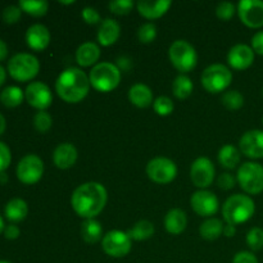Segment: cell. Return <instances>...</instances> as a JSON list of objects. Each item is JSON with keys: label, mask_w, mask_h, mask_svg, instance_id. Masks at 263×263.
<instances>
[{"label": "cell", "mask_w": 263, "mask_h": 263, "mask_svg": "<svg viewBox=\"0 0 263 263\" xmlns=\"http://www.w3.org/2000/svg\"><path fill=\"white\" fill-rule=\"evenodd\" d=\"M4 221H3V218H2V216H0V234L2 233H4V230H5V228H4Z\"/></svg>", "instance_id": "cell-53"}, {"label": "cell", "mask_w": 263, "mask_h": 263, "mask_svg": "<svg viewBox=\"0 0 263 263\" xmlns=\"http://www.w3.org/2000/svg\"><path fill=\"white\" fill-rule=\"evenodd\" d=\"M39 71H40V62L32 54L18 53L8 62V72L15 81H30L37 76Z\"/></svg>", "instance_id": "cell-5"}, {"label": "cell", "mask_w": 263, "mask_h": 263, "mask_svg": "<svg viewBox=\"0 0 263 263\" xmlns=\"http://www.w3.org/2000/svg\"><path fill=\"white\" fill-rule=\"evenodd\" d=\"M233 263H258V259L252 252H239L234 256Z\"/></svg>", "instance_id": "cell-44"}, {"label": "cell", "mask_w": 263, "mask_h": 263, "mask_svg": "<svg viewBox=\"0 0 263 263\" xmlns=\"http://www.w3.org/2000/svg\"><path fill=\"white\" fill-rule=\"evenodd\" d=\"M7 181H8L7 174L2 172V174H0V184H5V182H7Z\"/></svg>", "instance_id": "cell-52"}, {"label": "cell", "mask_w": 263, "mask_h": 263, "mask_svg": "<svg viewBox=\"0 0 263 263\" xmlns=\"http://www.w3.org/2000/svg\"><path fill=\"white\" fill-rule=\"evenodd\" d=\"M240 152L251 159L263 158V131L249 130L239 141Z\"/></svg>", "instance_id": "cell-16"}, {"label": "cell", "mask_w": 263, "mask_h": 263, "mask_svg": "<svg viewBox=\"0 0 263 263\" xmlns=\"http://www.w3.org/2000/svg\"><path fill=\"white\" fill-rule=\"evenodd\" d=\"M238 14L241 22L248 26V27H263L262 0H241L238 4Z\"/></svg>", "instance_id": "cell-13"}, {"label": "cell", "mask_w": 263, "mask_h": 263, "mask_svg": "<svg viewBox=\"0 0 263 263\" xmlns=\"http://www.w3.org/2000/svg\"><path fill=\"white\" fill-rule=\"evenodd\" d=\"M118 66H120L118 67L120 69H128L131 67V63L127 58H120L118 59Z\"/></svg>", "instance_id": "cell-49"}, {"label": "cell", "mask_w": 263, "mask_h": 263, "mask_svg": "<svg viewBox=\"0 0 263 263\" xmlns=\"http://www.w3.org/2000/svg\"><path fill=\"white\" fill-rule=\"evenodd\" d=\"M247 244L252 251L263 249V229L253 228L247 234Z\"/></svg>", "instance_id": "cell-35"}, {"label": "cell", "mask_w": 263, "mask_h": 263, "mask_svg": "<svg viewBox=\"0 0 263 263\" xmlns=\"http://www.w3.org/2000/svg\"><path fill=\"white\" fill-rule=\"evenodd\" d=\"M252 49H253L254 53L263 55V31H258L252 37Z\"/></svg>", "instance_id": "cell-45"}, {"label": "cell", "mask_w": 263, "mask_h": 263, "mask_svg": "<svg viewBox=\"0 0 263 263\" xmlns=\"http://www.w3.org/2000/svg\"><path fill=\"white\" fill-rule=\"evenodd\" d=\"M0 263H10V262H8V261H0Z\"/></svg>", "instance_id": "cell-55"}, {"label": "cell", "mask_w": 263, "mask_h": 263, "mask_svg": "<svg viewBox=\"0 0 263 263\" xmlns=\"http://www.w3.org/2000/svg\"><path fill=\"white\" fill-rule=\"evenodd\" d=\"M25 92L18 86H7L0 94V102L8 108H15L22 104Z\"/></svg>", "instance_id": "cell-30"}, {"label": "cell", "mask_w": 263, "mask_h": 263, "mask_svg": "<svg viewBox=\"0 0 263 263\" xmlns=\"http://www.w3.org/2000/svg\"><path fill=\"white\" fill-rule=\"evenodd\" d=\"M82 20L87 23V25H97L100 22V14L95 8L86 7L82 9Z\"/></svg>", "instance_id": "cell-42"}, {"label": "cell", "mask_w": 263, "mask_h": 263, "mask_svg": "<svg viewBox=\"0 0 263 263\" xmlns=\"http://www.w3.org/2000/svg\"><path fill=\"white\" fill-rule=\"evenodd\" d=\"M168 55L172 66L182 74L193 71L197 67V50L186 40L174 41L170 46Z\"/></svg>", "instance_id": "cell-6"}, {"label": "cell", "mask_w": 263, "mask_h": 263, "mask_svg": "<svg viewBox=\"0 0 263 263\" xmlns=\"http://www.w3.org/2000/svg\"><path fill=\"white\" fill-rule=\"evenodd\" d=\"M190 205L198 216L211 218V216L217 213L220 203L217 197L210 190H198L192 195Z\"/></svg>", "instance_id": "cell-15"}, {"label": "cell", "mask_w": 263, "mask_h": 263, "mask_svg": "<svg viewBox=\"0 0 263 263\" xmlns=\"http://www.w3.org/2000/svg\"><path fill=\"white\" fill-rule=\"evenodd\" d=\"M108 8L115 14L126 15L134 8V2L133 0H115V2H110L108 4Z\"/></svg>", "instance_id": "cell-38"}, {"label": "cell", "mask_w": 263, "mask_h": 263, "mask_svg": "<svg viewBox=\"0 0 263 263\" xmlns=\"http://www.w3.org/2000/svg\"><path fill=\"white\" fill-rule=\"evenodd\" d=\"M77 149L73 144L63 143L59 144L53 153V162L57 168L68 170L76 163Z\"/></svg>", "instance_id": "cell-19"}, {"label": "cell", "mask_w": 263, "mask_h": 263, "mask_svg": "<svg viewBox=\"0 0 263 263\" xmlns=\"http://www.w3.org/2000/svg\"><path fill=\"white\" fill-rule=\"evenodd\" d=\"M172 92L177 99H186L193 92V82L186 74H180L172 84Z\"/></svg>", "instance_id": "cell-32"}, {"label": "cell", "mask_w": 263, "mask_h": 263, "mask_svg": "<svg viewBox=\"0 0 263 263\" xmlns=\"http://www.w3.org/2000/svg\"><path fill=\"white\" fill-rule=\"evenodd\" d=\"M172 3L168 0H161V2H145L141 0L136 4L139 14L143 15L146 20H157L162 15L166 14L167 10L170 9Z\"/></svg>", "instance_id": "cell-20"}, {"label": "cell", "mask_w": 263, "mask_h": 263, "mask_svg": "<svg viewBox=\"0 0 263 263\" xmlns=\"http://www.w3.org/2000/svg\"><path fill=\"white\" fill-rule=\"evenodd\" d=\"M18 7L22 12L33 17H43L49 9V4L45 0H21Z\"/></svg>", "instance_id": "cell-31"}, {"label": "cell", "mask_w": 263, "mask_h": 263, "mask_svg": "<svg viewBox=\"0 0 263 263\" xmlns=\"http://www.w3.org/2000/svg\"><path fill=\"white\" fill-rule=\"evenodd\" d=\"M121 33V26L117 21L107 18L100 25L98 31V41L102 46H110L118 40Z\"/></svg>", "instance_id": "cell-21"}, {"label": "cell", "mask_w": 263, "mask_h": 263, "mask_svg": "<svg viewBox=\"0 0 263 263\" xmlns=\"http://www.w3.org/2000/svg\"><path fill=\"white\" fill-rule=\"evenodd\" d=\"M107 200V189L99 182L90 181L74 189L71 198V204L80 217L89 220L97 217L104 210Z\"/></svg>", "instance_id": "cell-1"}, {"label": "cell", "mask_w": 263, "mask_h": 263, "mask_svg": "<svg viewBox=\"0 0 263 263\" xmlns=\"http://www.w3.org/2000/svg\"><path fill=\"white\" fill-rule=\"evenodd\" d=\"M43 174L44 163L36 154H27L17 164V177L25 185H33L39 182Z\"/></svg>", "instance_id": "cell-11"}, {"label": "cell", "mask_w": 263, "mask_h": 263, "mask_svg": "<svg viewBox=\"0 0 263 263\" xmlns=\"http://www.w3.org/2000/svg\"><path fill=\"white\" fill-rule=\"evenodd\" d=\"M200 81H202V86L208 92L218 94V92L225 91L230 86L233 81V73L225 64H211L203 71Z\"/></svg>", "instance_id": "cell-7"}, {"label": "cell", "mask_w": 263, "mask_h": 263, "mask_svg": "<svg viewBox=\"0 0 263 263\" xmlns=\"http://www.w3.org/2000/svg\"><path fill=\"white\" fill-rule=\"evenodd\" d=\"M154 234V225L151 221L141 220L139 222H136L130 230L127 231V235L130 236L131 240L136 241H143L148 240L153 236Z\"/></svg>", "instance_id": "cell-29"}, {"label": "cell", "mask_w": 263, "mask_h": 263, "mask_svg": "<svg viewBox=\"0 0 263 263\" xmlns=\"http://www.w3.org/2000/svg\"><path fill=\"white\" fill-rule=\"evenodd\" d=\"M200 236L205 240H216L223 234V223L220 218H207L199 228Z\"/></svg>", "instance_id": "cell-28"}, {"label": "cell", "mask_w": 263, "mask_h": 263, "mask_svg": "<svg viewBox=\"0 0 263 263\" xmlns=\"http://www.w3.org/2000/svg\"><path fill=\"white\" fill-rule=\"evenodd\" d=\"M228 62L231 68L244 71L249 68L254 62V51L252 46L246 44H238L233 46L228 54Z\"/></svg>", "instance_id": "cell-17"}, {"label": "cell", "mask_w": 263, "mask_h": 263, "mask_svg": "<svg viewBox=\"0 0 263 263\" xmlns=\"http://www.w3.org/2000/svg\"><path fill=\"white\" fill-rule=\"evenodd\" d=\"M128 100L138 108H146L153 103V92L144 84H135L128 90Z\"/></svg>", "instance_id": "cell-24"}, {"label": "cell", "mask_w": 263, "mask_h": 263, "mask_svg": "<svg viewBox=\"0 0 263 263\" xmlns=\"http://www.w3.org/2000/svg\"><path fill=\"white\" fill-rule=\"evenodd\" d=\"M236 180L247 194H259L263 192V166L257 162H246L239 167Z\"/></svg>", "instance_id": "cell-8"}, {"label": "cell", "mask_w": 263, "mask_h": 263, "mask_svg": "<svg viewBox=\"0 0 263 263\" xmlns=\"http://www.w3.org/2000/svg\"><path fill=\"white\" fill-rule=\"evenodd\" d=\"M154 112L158 116H170L174 112V102L168 97H159L153 102Z\"/></svg>", "instance_id": "cell-36"}, {"label": "cell", "mask_w": 263, "mask_h": 263, "mask_svg": "<svg viewBox=\"0 0 263 263\" xmlns=\"http://www.w3.org/2000/svg\"><path fill=\"white\" fill-rule=\"evenodd\" d=\"M157 37V27L153 23H145L140 26L138 31V39L143 44H151Z\"/></svg>", "instance_id": "cell-37"}, {"label": "cell", "mask_w": 263, "mask_h": 263, "mask_svg": "<svg viewBox=\"0 0 263 263\" xmlns=\"http://www.w3.org/2000/svg\"><path fill=\"white\" fill-rule=\"evenodd\" d=\"M215 164L207 157H200L193 162L190 168V179L197 187L205 190V187L211 186L215 180Z\"/></svg>", "instance_id": "cell-12"}, {"label": "cell", "mask_w": 263, "mask_h": 263, "mask_svg": "<svg viewBox=\"0 0 263 263\" xmlns=\"http://www.w3.org/2000/svg\"><path fill=\"white\" fill-rule=\"evenodd\" d=\"M102 248L109 257L122 258L131 251V239L127 233L121 230H112L102 239Z\"/></svg>", "instance_id": "cell-10"}, {"label": "cell", "mask_w": 263, "mask_h": 263, "mask_svg": "<svg viewBox=\"0 0 263 263\" xmlns=\"http://www.w3.org/2000/svg\"><path fill=\"white\" fill-rule=\"evenodd\" d=\"M217 185L222 190H230L235 186V177L231 174L226 172V174H222L218 176L217 179Z\"/></svg>", "instance_id": "cell-43"}, {"label": "cell", "mask_w": 263, "mask_h": 263, "mask_svg": "<svg viewBox=\"0 0 263 263\" xmlns=\"http://www.w3.org/2000/svg\"><path fill=\"white\" fill-rule=\"evenodd\" d=\"M7 55H8V46L7 44L0 39V62L4 61V59L7 58Z\"/></svg>", "instance_id": "cell-48"}, {"label": "cell", "mask_w": 263, "mask_h": 263, "mask_svg": "<svg viewBox=\"0 0 263 263\" xmlns=\"http://www.w3.org/2000/svg\"><path fill=\"white\" fill-rule=\"evenodd\" d=\"M236 12V8L233 3L222 2L216 8V14L221 21H230Z\"/></svg>", "instance_id": "cell-39"}, {"label": "cell", "mask_w": 263, "mask_h": 263, "mask_svg": "<svg viewBox=\"0 0 263 263\" xmlns=\"http://www.w3.org/2000/svg\"><path fill=\"white\" fill-rule=\"evenodd\" d=\"M81 238L84 239L86 243L94 244L97 241H99L103 236V228L102 223L99 221H97L95 218H89V220H85L81 225Z\"/></svg>", "instance_id": "cell-26"}, {"label": "cell", "mask_w": 263, "mask_h": 263, "mask_svg": "<svg viewBox=\"0 0 263 263\" xmlns=\"http://www.w3.org/2000/svg\"><path fill=\"white\" fill-rule=\"evenodd\" d=\"M89 76L77 67L64 69L55 81V91L66 103H80L86 98L90 90Z\"/></svg>", "instance_id": "cell-2"}, {"label": "cell", "mask_w": 263, "mask_h": 263, "mask_svg": "<svg viewBox=\"0 0 263 263\" xmlns=\"http://www.w3.org/2000/svg\"><path fill=\"white\" fill-rule=\"evenodd\" d=\"M90 85L99 92H109L120 85L121 69L109 62L95 64L89 74Z\"/></svg>", "instance_id": "cell-4"}, {"label": "cell", "mask_w": 263, "mask_h": 263, "mask_svg": "<svg viewBox=\"0 0 263 263\" xmlns=\"http://www.w3.org/2000/svg\"><path fill=\"white\" fill-rule=\"evenodd\" d=\"M20 234H21L20 229H18L15 225L7 226L4 230V236L8 239V240H15V239L20 236Z\"/></svg>", "instance_id": "cell-46"}, {"label": "cell", "mask_w": 263, "mask_h": 263, "mask_svg": "<svg viewBox=\"0 0 263 263\" xmlns=\"http://www.w3.org/2000/svg\"><path fill=\"white\" fill-rule=\"evenodd\" d=\"M59 3H61V4H66V5H68V4H73L74 2H72V0H71V2H59Z\"/></svg>", "instance_id": "cell-54"}, {"label": "cell", "mask_w": 263, "mask_h": 263, "mask_svg": "<svg viewBox=\"0 0 263 263\" xmlns=\"http://www.w3.org/2000/svg\"><path fill=\"white\" fill-rule=\"evenodd\" d=\"M218 162L226 170H234L240 163V151L236 146L228 144L218 152Z\"/></svg>", "instance_id": "cell-27"}, {"label": "cell", "mask_w": 263, "mask_h": 263, "mask_svg": "<svg viewBox=\"0 0 263 263\" xmlns=\"http://www.w3.org/2000/svg\"><path fill=\"white\" fill-rule=\"evenodd\" d=\"M21 14H22V10L17 5H9V7L4 8L3 10V21L8 25H13V23H17L21 20Z\"/></svg>", "instance_id": "cell-40"}, {"label": "cell", "mask_w": 263, "mask_h": 263, "mask_svg": "<svg viewBox=\"0 0 263 263\" xmlns=\"http://www.w3.org/2000/svg\"><path fill=\"white\" fill-rule=\"evenodd\" d=\"M51 125H53V118L45 110H39L35 115V117H33V126H35V128L39 133H48L51 128Z\"/></svg>", "instance_id": "cell-34"}, {"label": "cell", "mask_w": 263, "mask_h": 263, "mask_svg": "<svg viewBox=\"0 0 263 263\" xmlns=\"http://www.w3.org/2000/svg\"><path fill=\"white\" fill-rule=\"evenodd\" d=\"M100 58V48L95 43L87 41L81 44L76 51V62L81 67H90L98 64Z\"/></svg>", "instance_id": "cell-22"}, {"label": "cell", "mask_w": 263, "mask_h": 263, "mask_svg": "<svg viewBox=\"0 0 263 263\" xmlns=\"http://www.w3.org/2000/svg\"><path fill=\"white\" fill-rule=\"evenodd\" d=\"M236 234V228L234 225H226L223 226V235L226 236V238H233L234 235Z\"/></svg>", "instance_id": "cell-47"}, {"label": "cell", "mask_w": 263, "mask_h": 263, "mask_svg": "<svg viewBox=\"0 0 263 263\" xmlns=\"http://www.w3.org/2000/svg\"><path fill=\"white\" fill-rule=\"evenodd\" d=\"M256 212L253 199L246 194H234L222 205V216L229 225H239L251 220Z\"/></svg>", "instance_id": "cell-3"}, {"label": "cell", "mask_w": 263, "mask_h": 263, "mask_svg": "<svg viewBox=\"0 0 263 263\" xmlns=\"http://www.w3.org/2000/svg\"><path fill=\"white\" fill-rule=\"evenodd\" d=\"M222 104L230 110L240 109L244 104V97L241 95L240 91H238V90L226 91L225 94L222 95Z\"/></svg>", "instance_id": "cell-33"}, {"label": "cell", "mask_w": 263, "mask_h": 263, "mask_svg": "<svg viewBox=\"0 0 263 263\" xmlns=\"http://www.w3.org/2000/svg\"><path fill=\"white\" fill-rule=\"evenodd\" d=\"M187 217L186 213L179 208L168 211L164 217V228L172 235H180L186 229Z\"/></svg>", "instance_id": "cell-23"}, {"label": "cell", "mask_w": 263, "mask_h": 263, "mask_svg": "<svg viewBox=\"0 0 263 263\" xmlns=\"http://www.w3.org/2000/svg\"><path fill=\"white\" fill-rule=\"evenodd\" d=\"M10 162H12V154H10L9 146L0 141V174L9 167Z\"/></svg>", "instance_id": "cell-41"}, {"label": "cell", "mask_w": 263, "mask_h": 263, "mask_svg": "<svg viewBox=\"0 0 263 263\" xmlns=\"http://www.w3.org/2000/svg\"><path fill=\"white\" fill-rule=\"evenodd\" d=\"M5 128H7V122H5L4 116H3L2 113H0V136H2L3 134H4Z\"/></svg>", "instance_id": "cell-50"}, {"label": "cell", "mask_w": 263, "mask_h": 263, "mask_svg": "<svg viewBox=\"0 0 263 263\" xmlns=\"http://www.w3.org/2000/svg\"><path fill=\"white\" fill-rule=\"evenodd\" d=\"M262 122H263V120H262Z\"/></svg>", "instance_id": "cell-56"}, {"label": "cell", "mask_w": 263, "mask_h": 263, "mask_svg": "<svg viewBox=\"0 0 263 263\" xmlns=\"http://www.w3.org/2000/svg\"><path fill=\"white\" fill-rule=\"evenodd\" d=\"M28 205L21 198H14L9 200L4 208V215L12 222H21L27 217Z\"/></svg>", "instance_id": "cell-25"}, {"label": "cell", "mask_w": 263, "mask_h": 263, "mask_svg": "<svg viewBox=\"0 0 263 263\" xmlns=\"http://www.w3.org/2000/svg\"><path fill=\"white\" fill-rule=\"evenodd\" d=\"M5 79H7V72H5V69L0 66V86L4 84Z\"/></svg>", "instance_id": "cell-51"}, {"label": "cell", "mask_w": 263, "mask_h": 263, "mask_svg": "<svg viewBox=\"0 0 263 263\" xmlns=\"http://www.w3.org/2000/svg\"><path fill=\"white\" fill-rule=\"evenodd\" d=\"M26 43L28 48L35 51H43L50 44V32L48 27L40 23L32 25L26 31Z\"/></svg>", "instance_id": "cell-18"}, {"label": "cell", "mask_w": 263, "mask_h": 263, "mask_svg": "<svg viewBox=\"0 0 263 263\" xmlns=\"http://www.w3.org/2000/svg\"><path fill=\"white\" fill-rule=\"evenodd\" d=\"M25 99L31 107L39 110H45L53 102V94L46 84L41 81L31 82L25 91Z\"/></svg>", "instance_id": "cell-14"}, {"label": "cell", "mask_w": 263, "mask_h": 263, "mask_svg": "<svg viewBox=\"0 0 263 263\" xmlns=\"http://www.w3.org/2000/svg\"><path fill=\"white\" fill-rule=\"evenodd\" d=\"M146 175L156 184H170L177 176L176 163L170 158L157 157L146 164Z\"/></svg>", "instance_id": "cell-9"}]
</instances>
